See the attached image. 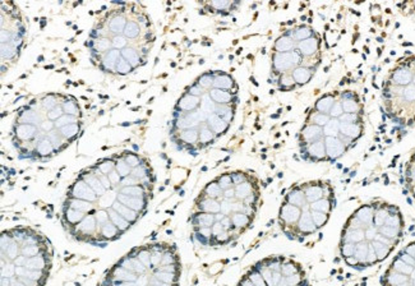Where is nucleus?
<instances>
[{
    "mask_svg": "<svg viewBox=\"0 0 415 286\" xmlns=\"http://www.w3.org/2000/svg\"><path fill=\"white\" fill-rule=\"evenodd\" d=\"M260 206V184L253 174L240 170L221 174L207 183L195 199L190 216L193 237L206 247L228 245L240 237L234 228L236 215L254 219Z\"/></svg>",
    "mask_w": 415,
    "mask_h": 286,
    "instance_id": "nucleus-1",
    "label": "nucleus"
},
{
    "mask_svg": "<svg viewBox=\"0 0 415 286\" xmlns=\"http://www.w3.org/2000/svg\"><path fill=\"white\" fill-rule=\"evenodd\" d=\"M404 235L400 208L385 201L362 204L342 228L340 256L349 267L363 271L385 261Z\"/></svg>",
    "mask_w": 415,
    "mask_h": 286,
    "instance_id": "nucleus-2",
    "label": "nucleus"
},
{
    "mask_svg": "<svg viewBox=\"0 0 415 286\" xmlns=\"http://www.w3.org/2000/svg\"><path fill=\"white\" fill-rule=\"evenodd\" d=\"M1 286H44L51 268V245L43 234L26 226L0 235Z\"/></svg>",
    "mask_w": 415,
    "mask_h": 286,
    "instance_id": "nucleus-3",
    "label": "nucleus"
},
{
    "mask_svg": "<svg viewBox=\"0 0 415 286\" xmlns=\"http://www.w3.org/2000/svg\"><path fill=\"white\" fill-rule=\"evenodd\" d=\"M182 274L174 244L136 247L107 272L101 286H179Z\"/></svg>",
    "mask_w": 415,
    "mask_h": 286,
    "instance_id": "nucleus-4",
    "label": "nucleus"
},
{
    "mask_svg": "<svg viewBox=\"0 0 415 286\" xmlns=\"http://www.w3.org/2000/svg\"><path fill=\"white\" fill-rule=\"evenodd\" d=\"M284 202L295 210V224L286 237L303 240L326 225L336 204L335 191L328 182L312 180L294 186L285 194Z\"/></svg>",
    "mask_w": 415,
    "mask_h": 286,
    "instance_id": "nucleus-5",
    "label": "nucleus"
},
{
    "mask_svg": "<svg viewBox=\"0 0 415 286\" xmlns=\"http://www.w3.org/2000/svg\"><path fill=\"white\" fill-rule=\"evenodd\" d=\"M238 286H309V283L300 263L284 256H274L252 266Z\"/></svg>",
    "mask_w": 415,
    "mask_h": 286,
    "instance_id": "nucleus-6",
    "label": "nucleus"
},
{
    "mask_svg": "<svg viewBox=\"0 0 415 286\" xmlns=\"http://www.w3.org/2000/svg\"><path fill=\"white\" fill-rule=\"evenodd\" d=\"M381 286H415V241L397 253L381 277Z\"/></svg>",
    "mask_w": 415,
    "mask_h": 286,
    "instance_id": "nucleus-7",
    "label": "nucleus"
},
{
    "mask_svg": "<svg viewBox=\"0 0 415 286\" xmlns=\"http://www.w3.org/2000/svg\"><path fill=\"white\" fill-rule=\"evenodd\" d=\"M302 59V55L298 52V50L290 52H274L271 58L272 76H275L277 79L281 74L291 73L296 67H299Z\"/></svg>",
    "mask_w": 415,
    "mask_h": 286,
    "instance_id": "nucleus-8",
    "label": "nucleus"
},
{
    "mask_svg": "<svg viewBox=\"0 0 415 286\" xmlns=\"http://www.w3.org/2000/svg\"><path fill=\"white\" fill-rule=\"evenodd\" d=\"M326 157L328 162H335L349 151V147L340 138L327 137L323 140Z\"/></svg>",
    "mask_w": 415,
    "mask_h": 286,
    "instance_id": "nucleus-9",
    "label": "nucleus"
},
{
    "mask_svg": "<svg viewBox=\"0 0 415 286\" xmlns=\"http://www.w3.org/2000/svg\"><path fill=\"white\" fill-rule=\"evenodd\" d=\"M413 76H414V70L406 67L403 63H399V65L391 72L388 83L397 86V87H408L412 85Z\"/></svg>",
    "mask_w": 415,
    "mask_h": 286,
    "instance_id": "nucleus-10",
    "label": "nucleus"
},
{
    "mask_svg": "<svg viewBox=\"0 0 415 286\" xmlns=\"http://www.w3.org/2000/svg\"><path fill=\"white\" fill-rule=\"evenodd\" d=\"M323 128L315 124H304L299 133V147L311 143L323 141Z\"/></svg>",
    "mask_w": 415,
    "mask_h": 286,
    "instance_id": "nucleus-11",
    "label": "nucleus"
},
{
    "mask_svg": "<svg viewBox=\"0 0 415 286\" xmlns=\"http://www.w3.org/2000/svg\"><path fill=\"white\" fill-rule=\"evenodd\" d=\"M296 50L302 55V58H311L313 55L321 54V39L317 34L302 43H298Z\"/></svg>",
    "mask_w": 415,
    "mask_h": 286,
    "instance_id": "nucleus-12",
    "label": "nucleus"
},
{
    "mask_svg": "<svg viewBox=\"0 0 415 286\" xmlns=\"http://www.w3.org/2000/svg\"><path fill=\"white\" fill-rule=\"evenodd\" d=\"M214 89L225 90V91H230L234 96L238 92V85L235 83L234 78L230 74L224 73V72H215V79H214Z\"/></svg>",
    "mask_w": 415,
    "mask_h": 286,
    "instance_id": "nucleus-13",
    "label": "nucleus"
},
{
    "mask_svg": "<svg viewBox=\"0 0 415 286\" xmlns=\"http://www.w3.org/2000/svg\"><path fill=\"white\" fill-rule=\"evenodd\" d=\"M199 105H201V97H195V96L184 92L182 97L177 101L175 110H179L183 113H190V111L199 109Z\"/></svg>",
    "mask_w": 415,
    "mask_h": 286,
    "instance_id": "nucleus-14",
    "label": "nucleus"
},
{
    "mask_svg": "<svg viewBox=\"0 0 415 286\" xmlns=\"http://www.w3.org/2000/svg\"><path fill=\"white\" fill-rule=\"evenodd\" d=\"M337 96H339V94H335V92L322 95V96L315 102L313 109H315L316 111H318V113L330 115L331 109H332V106L335 105L336 101H337Z\"/></svg>",
    "mask_w": 415,
    "mask_h": 286,
    "instance_id": "nucleus-15",
    "label": "nucleus"
},
{
    "mask_svg": "<svg viewBox=\"0 0 415 286\" xmlns=\"http://www.w3.org/2000/svg\"><path fill=\"white\" fill-rule=\"evenodd\" d=\"M364 132L363 123H340V133L357 142Z\"/></svg>",
    "mask_w": 415,
    "mask_h": 286,
    "instance_id": "nucleus-16",
    "label": "nucleus"
},
{
    "mask_svg": "<svg viewBox=\"0 0 415 286\" xmlns=\"http://www.w3.org/2000/svg\"><path fill=\"white\" fill-rule=\"evenodd\" d=\"M239 3L236 1H229V0H214L206 4V9L211 13H220V14H229L232 9H235Z\"/></svg>",
    "mask_w": 415,
    "mask_h": 286,
    "instance_id": "nucleus-17",
    "label": "nucleus"
},
{
    "mask_svg": "<svg viewBox=\"0 0 415 286\" xmlns=\"http://www.w3.org/2000/svg\"><path fill=\"white\" fill-rule=\"evenodd\" d=\"M206 124H207V127L211 131L216 134L217 138L224 136L230 128L229 123H226L225 120H224L223 118H220L217 114H211V115H208Z\"/></svg>",
    "mask_w": 415,
    "mask_h": 286,
    "instance_id": "nucleus-18",
    "label": "nucleus"
},
{
    "mask_svg": "<svg viewBox=\"0 0 415 286\" xmlns=\"http://www.w3.org/2000/svg\"><path fill=\"white\" fill-rule=\"evenodd\" d=\"M86 46L91 49L92 54H106L113 49V43L109 37H100L96 40H90L89 43H85Z\"/></svg>",
    "mask_w": 415,
    "mask_h": 286,
    "instance_id": "nucleus-19",
    "label": "nucleus"
},
{
    "mask_svg": "<svg viewBox=\"0 0 415 286\" xmlns=\"http://www.w3.org/2000/svg\"><path fill=\"white\" fill-rule=\"evenodd\" d=\"M285 34H286L287 36L293 37L294 41L298 44V43L304 41V40H308V39H311V37H313L316 35V32L313 31V28H312L311 26L300 25V26H296V27L291 28V30H287Z\"/></svg>",
    "mask_w": 415,
    "mask_h": 286,
    "instance_id": "nucleus-20",
    "label": "nucleus"
},
{
    "mask_svg": "<svg viewBox=\"0 0 415 286\" xmlns=\"http://www.w3.org/2000/svg\"><path fill=\"white\" fill-rule=\"evenodd\" d=\"M122 58V51L116 49H111L110 51H107L106 54H104V58L101 59L100 67L105 70V72H115L116 64L119 59Z\"/></svg>",
    "mask_w": 415,
    "mask_h": 286,
    "instance_id": "nucleus-21",
    "label": "nucleus"
},
{
    "mask_svg": "<svg viewBox=\"0 0 415 286\" xmlns=\"http://www.w3.org/2000/svg\"><path fill=\"white\" fill-rule=\"evenodd\" d=\"M44 122V119L37 111L31 109L30 106H26L23 111H21L18 115V124H31L40 127L41 123Z\"/></svg>",
    "mask_w": 415,
    "mask_h": 286,
    "instance_id": "nucleus-22",
    "label": "nucleus"
},
{
    "mask_svg": "<svg viewBox=\"0 0 415 286\" xmlns=\"http://www.w3.org/2000/svg\"><path fill=\"white\" fill-rule=\"evenodd\" d=\"M315 73H316V70L309 69V68H305V67H302V65H299V67H296L295 69L291 72V76H293L296 86L300 87V86H304V85H307V83L311 82L313 76H315Z\"/></svg>",
    "mask_w": 415,
    "mask_h": 286,
    "instance_id": "nucleus-23",
    "label": "nucleus"
},
{
    "mask_svg": "<svg viewBox=\"0 0 415 286\" xmlns=\"http://www.w3.org/2000/svg\"><path fill=\"white\" fill-rule=\"evenodd\" d=\"M208 95L217 105H234V101H236L235 96L230 91H225V90L212 89L208 91Z\"/></svg>",
    "mask_w": 415,
    "mask_h": 286,
    "instance_id": "nucleus-24",
    "label": "nucleus"
},
{
    "mask_svg": "<svg viewBox=\"0 0 415 286\" xmlns=\"http://www.w3.org/2000/svg\"><path fill=\"white\" fill-rule=\"evenodd\" d=\"M296 45L298 44L294 41L293 37L287 36L286 34L281 35L277 37L274 44V52H290L296 50Z\"/></svg>",
    "mask_w": 415,
    "mask_h": 286,
    "instance_id": "nucleus-25",
    "label": "nucleus"
},
{
    "mask_svg": "<svg viewBox=\"0 0 415 286\" xmlns=\"http://www.w3.org/2000/svg\"><path fill=\"white\" fill-rule=\"evenodd\" d=\"M127 23H128V19L125 18V15L119 13V14H115L114 17H111L109 23H107V28H109V32H111L114 36L123 35L125 27H127Z\"/></svg>",
    "mask_w": 415,
    "mask_h": 286,
    "instance_id": "nucleus-26",
    "label": "nucleus"
},
{
    "mask_svg": "<svg viewBox=\"0 0 415 286\" xmlns=\"http://www.w3.org/2000/svg\"><path fill=\"white\" fill-rule=\"evenodd\" d=\"M217 140L216 134L211 131L207 127V124H203L199 128V141H198V151L202 148H206L207 146L212 144Z\"/></svg>",
    "mask_w": 415,
    "mask_h": 286,
    "instance_id": "nucleus-27",
    "label": "nucleus"
},
{
    "mask_svg": "<svg viewBox=\"0 0 415 286\" xmlns=\"http://www.w3.org/2000/svg\"><path fill=\"white\" fill-rule=\"evenodd\" d=\"M341 101L342 109H344V113H350V114H360L363 115V105L360 102L359 96L353 98H344Z\"/></svg>",
    "mask_w": 415,
    "mask_h": 286,
    "instance_id": "nucleus-28",
    "label": "nucleus"
},
{
    "mask_svg": "<svg viewBox=\"0 0 415 286\" xmlns=\"http://www.w3.org/2000/svg\"><path fill=\"white\" fill-rule=\"evenodd\" d=\"M122 58L128 61L129 64L133 67V69L142 65L140 64L142 56H140V54L138 52V50L135 49V48H132V46H128V48H125L124 50H122Z\"/></svg>",
    "mask_w": 415,
    "mask_h": 286,
    "instance_id": "nucleus-29",
    "label": "nucleus"
},
{
    "mask_svg": "<svg viewBox=\"0 0 415 286\" xmlns=\"http://www.w3.org/2000/svg\"><path fill=\"white\" fill-rule=\"evenodd\" d=\"M330 119H331L330 115L318 113V111H316V110L313 109L311 113H308V116H307V119H305V124H315L323 128L324 125L330 122Z\"/></svg>",
    "mask_w": 415,
    "mask_h": 286,
    "instance_id": "nucleus-30",
    "label": "nucleus"
},
{
    "mask_svg": "<svg viewBox=\"0 0 415 286\" xmlns=\"http://www.w3.org/2000/svg\"><path fill=\"white\" fill-rule=\"evenodd\" d=\"M276 85L280 91H293L295 87H298L294 81L291 73H284L281 74L277 79H276Z\"/></svg>",
    "mask_w": 415,
    "mask_h": 286,
    "instance_id": "nucleus-31",
    "label": "nucleus"
},
{
    "mask_svg": "<svg viewBox=\"0 0 415 286\" xmlns=\"http://www.w3.org/2000/svg\"><path fill=\"white\" fill-rule=\"evenodd\" d=\"M78 133H81V124H80V123L65 125V127H63V128L60 129L61 137L64 138V140L69 143L72 142V141L76 140L77 136H78Z\"/></svg>",
    "mask_w": 415,
    "mask_h": 286,
    "instance_id": "nucleus-32",
    "label": "nucleus"
},
{
    "mask_svg": "<svg viewBox=\"0 0 415 286\" xmlns=\"http://www.w3.org/2000/svg\"><path fill=\"white\" fill-rule=\"evenodd\" d=\"M59 97H60V95L56 94L45 95L43 97V100H41V105H43L44 109L49 113L52 109H55V107L60 106V105L63 104V101L59 100Z\"/></svg>",
    "mask_w": 415,
    "mask_h": 286,
    "instance_id": "nucleus-33",
    "label": "nucleus"
},
{
    "mask_svg": "<svg viewBox=\"0 0 415 286\" xmlns=\"http://www.w3.org/2000/svg\"><path fill=\"white\" fill-rule=\"evenodd\" d=\"M324 138H339L340 136V120L339 119H330V122L323 127Z\"/></svg>",
    "mask_w": 415,
    "mask_h": 286,
    "instance_id": "nucleus-34",
    "label": "nucleus"
},
{
    "mask_svg": "<svg viewBox=\"0 0 415 286\" xmlns=\"http://www.w3.org/2000/svg\"><path fill=\"white\" fill-rule=\"evenodd\" d=\"M214 79H215L214 72H206V73L201 74L198 78L195 79V83L201 86L202 89L205 90L206 92H208L214 89Z\"/></svg>",
    "mask_w": 415,
    "mask_h": 286,
    "instance_id": "nucleus-35",
    "label": "nucleus"
},
{
    "mask_svg": "<svg viewBox=\"0 0 415 286\" xmlns=\"http://www.w3.org/2000/svg\"><path fill=\"white\" fill-rule=\"evenodd\" d=\"M216 106H217V104L214 100H212V98H211L208 92H206V94L201 97V105H199V109H201L203 113L207 114V115L215 114V111H216Z\"/></svg>",
    "mask_w": 415,
    "mask_h": 286,
    "instance_id": "nucleus-36",
    "label": "nucleus"
},
{
    "mask_svg": "<svg viewBox=\"0 0 415 286\" xmlns=\"http://www.w3.org/2000/svg\"><path fill=\"white\" fill-rule=\"evenodd\" d=\"M140 31H142V28H140V26L138 25L137 22L128 21V23H127V27H125V30H124V34H123V35H124L127 39L135 40V39H137L138 36H139Z\"/></svg>",
    "mask_w": 415,
    "mask_h": 286,
    "instance_id": "nucleus-37",
    "label": "nucleus"
},
{
    "mask_svg": "<svg viewBox=\"0 0 415 286\" xmlns=\"http://www.w3.org/2000/svg\"><path fill=\"white\" fill-rule=\"evenodd\" d=\"M19 49L14 48L12 44H1V60H13L17 56Z\"/></svg>",
    "mask_w": 415,
    "mask_h": 286,
    "instance_id": "nucleus-38",
    "label": "nucleus"
},
{
    "mask_svg": "<svg viewBox=\"0 0 415 286\" xmlns=\"http://www.w3.org/2000/svg\"><path fill=\"white\" fill-rule=\"evenodd\" d=\"M61 107H63L64 114L77 116V118L80 115V106H78V104H77L74 100H68L67 98V100L61 104Z\"/></svg>",
    "mask_w": 415,
    "mask_h": 286,
    "instance_id": "nucleus-39",
    "label": "nucleus"
},
{
    "mask_svg": "<svg viewBox=\"0 0 415 286\" xmlns=\"http://www.w3.org/2000/svg\"><path fill=\"white\" fill-rule=\"evenodd\" d=\"M321 60H322L321 54L313 55V56H311V58H303L300 65L305 68H309V69L317 70V68L320 67V64H321Z\"/></svg>",
    "mask_w": 415,
    "mask_h": 286,
    "instance_id": "nucleus-40",
    "label": "nucleus"
},
{
    "mask_svg": "<svg viewBox=\"0 0 415 286\" xmlns=\"http://www.w3.org/2000/svg\"><path fill=\"white\" fill-rule=\"evenodd\" d=\"M133 70H135V69H133V67L129 64L128 61L125 60V59L120 58L119 61H118V64H116L115 73L120 74V76H127V74L132 73Z\"/></svg>",
    "mask_w": 415,
    "mask_h": 286,
    "instance_id": "nucleus-41",
    "label": "nucleus"
},
{
    "mask_svg": "<svg viewBox=\"0 0 415 286\" xmlns=\"http://www.w3.org/2000/svg\"><path fill=\"white\" fill-rule=\"evenodd\" d=\"M76 123H78V118H77V116L64 114V115L61 116L60 119H58V120L55 122V129H59V131H60L63 127H65V125L76 124Z\"/></svg>",
    "mask_w": 415,
    "mask_h": 286,
    "instance_id": "nucleus-42",
    "label": "nucleus"
},
{
    "mask_svg": "<svg viewBox=\"0 0 415 286\" xmlns=\"http://www.w3.org/2000/svg\"><path fill=\"white\" fill-rule=\"evenodd\" d=\"M111 43H113V49L116 50H124L125 48H128V39L124 35H116V36L111 37Z\"/></svg>",
    "mask_w": 415,
    "mask_h": 286,
    "instance_id": "nucleus-43",
    "label": "nucleus"
},
{
    "mask_svg": "<svg viewBox=\"0 0 415 286\" xmlns=\"http://www.w3.org/2000/svg\"><path fill=\"white\" fill-rule=\"evenodd\" d=\"M340 123H363V115L360 114L344 113L339 118Z\"/></svg>",
    "mask_w": 415,
    "mask_h": 286,
    "instance_id": "nucleus-44",
    "label": "nucleus"
},
{
    "mask_svg": "<svg viewBox=\"0 0 415 286\" xmlns=\"http://www.w3.org/2000/svg\"><path fill=\"white\" fill-rule=\"evenodd\" d=\"M401 98H403L405 102H409V104L415 102V86L409 85L408 87H405V89H404L403 97Z\"/></svg>",
    "mask_w": 415,
    "mask_h": 286,
    "instance_id": "nucleus-45",
    "label": "nucleus"
},
{
    "mask_svg": "<svg viewBox=\"0 0 415 286\" xmlns=\"http://www.w3.org/2000/svg\"><path fill=\"white\" fill-rule=\"evenodd\" d=\"M185 94H189L192 95V96H195V97H202L203 95L206 94V91L203 89H202L201 86L197 85V83H193V85L188 86L185 89Z\"/></svg>",
    "mask_w": 415,
    "mask_h": 286,
    "instance_id": "nucleus-46",
    "label": "nucleus"
},
{
    "mask_svg": "<svg viewBox=\"0 0 415 286\" xmlns=\"http://www.w3.org/2000/svg\"><path fill=\"white\" fill-rule=\"evenodd\" d=\"M342 114H344L342 104H341V101H339V98H337V101H336L335 105H333L332 109H331V111H330V118L339 119Z\"/></svg>",
    "mask_w": 415,
    "mask_h": 286,
    "instance_id": "nucleus-47",
    "label": "nucleus"
},
{
    "mask_svg": "<svg viewBox=\"0 0 415 286\" xmlns=\"http://www.w3.org/2000/svg\"><path fill=\"white\" fill-rule=\"evenodd\" d=\"M40 131L45 134H49L50 132L55 131V122H52L50 119H45L43 123L40 124Z\"/></svg>",
    "mask_w": 415,
    "mask_h": 286,
    "instance_id": "nucleus-48",
    "label": "nucleus"
},
{
    "mask_svg": "<svg viewBox=\"0 0 415 286\" xmlns=\"http://www.w3.org/2000/svg\"><path fill=\"white\" fill-rule=\"evenodd\" d=\"M63 115H64V111H63V107H61L60 105V106L55 107V109H52L51 111L47 113V119H50L52 122H56V120L60 119Z\"/></svg>",
    "mask_w": 415,
    "mask_h": 286,
    "instance_id": "nucleus-49",
    "label": "nucleus"
},
{
    "mask_svg": "<svg viewBox=\"0 0 415 286\" xmlns=\"http://www.w3.org/2000/svg\"><path fill=\"white\" fill-rule=\"evenodd\" d=\"M13 35H14V31L1 28V44H10L13 40Z\"/></svg>",
    "mask_w": 415,
    "mask_h": 286,
    "instance_id": "nucleus-50",
    "label": "nucleus"
},
{
    "mask_svg": "<svg viewBox=\"0 0 415 286\" xmlns=\"http://www.w3.org/2000/svg\"><path fill=\"white\" fill-rule=\"evenodd\" d=\"M137 23L140 26V28L148 27V26H150V21H148V18H147V15H144V14H138Z\"/></svg>",
    "mask_w": 415,
    "mask_h": 286,
    "instance_id": "nucleus-51",
    "label": "nucleus"
},
{
    "mask_svg": "<svg viewBox=\"0 0 415 286\" xmlns=\"http://www.w3.org/2000/svg\"><path fill=\"white\" fill-rule=\"evenodd\" d=\"M45 25H46V19L45 18H43V22H41V27H45Z\"/></svg>",
    "mask_w": 415,
    "mask_h": 286,
    "instance_id": "nucleus-52",
    "label": "nucleus"
},
{
    "mask_svg": "<svg viewBox=\"0 0 415 286\" xmlns=\"http://www.w3.org/2000/svg\"><path fill=\"white\" fill-rule=\"evenodd\" d=\"M122 125H123V127H128V125H131V123H128V122H124V123H123V124H122Z\"/></svg>",
    "mask_w": 415,
    "mask_h": 286,
    "instance_id": "nucleus-53",
    "label": "nucleus"
},
{
    "mask_svg": "<svg viewBox=\"0 0 415 286\" xmlns=\"http://www.w3.org/2000/svg\"><path fill=\"white\" fill-rule=\"evenodd\" d=\"M52 68H54V65H46L45 69H52Z\"/></svg>",
    "mask_w": 415,
    "mask_h": 286,
    "instance_id": "nucleus-54",
    "label": "nucleus"
},
{
    "mask_svg": "<svg viewBox=\"0 0 415 286\" xmlns=\"http://www.w3.org/2000/svg\"><path fill=\"white\" fill-rule=\"evenodd\" d=\"M37 60H39V61H43V60H44V56H43V55H40V56H39V58H37Z\"/></svg>",
    "mask_w": 415,
    "mask_h": 286,
    "instance_id": "nucleus-55",
    "label": "nucleus"
},
{
    "mask_svg": "<svg viewBox=\"0 0 415 286\" xmlns=\"http://www.w3.org/2000/svg\"><path fill=\"white\" fill-rule=\"evenodd\" d=\"M65 85H67V86H68V85H73V82H72V81H70V79H68L67 83H65Z\"/></svg>",
    "mask_w": 415,
    "mask_h": 286,
    "instance_id": "nucleus-56",
    "label": "nucleus"
},
{
    "mask_svg": "<svg viewBox=\"0 0 415 286\" xmlns=\"http://www.w3.org/2000/svg\"><path fill=\"white\" fill-rule=\"evenodd\" d=\"M35 104H36V100H32L30 102V106H32V105H35Z\"/></svg>",
    "mask_w": 415,
    "mask_h": 286,
    "instance_id": "nucleus-57",
    "label": "nucleus"
},
{
    "mask_svg": "<svg viewBox=\"0 0 415 286\" xmlns=\"http://www.w3.org/2000/svg\"><path fill=\"white\" fill-rule=\"evenodd\" d=\"M412 85L415 86V72H414V76H413V82H412Z\"/></svg>",
    "mask_w": 415,
    "mask_h": 286,
    "instance_id": "nucleus-58",
    "label": "nucleus"
},
{
    "mask_svg": "<svg viewBox=\"0 0 415 286\" xmlns=\"http://www.w3.org/2000/svg\"><path fill=\"white\" fill-rule=\"evenodd\" d=\"M26 77H27V74H22V76H21V77H19V78H21V79H23V78H26Z\"/></svg>",
    "mask_w": 415,
    "mask_h": 286,
    "instance_id": "nucleus-59",
    "label": "nucleus"
},
{
    "mask_svg": "<svg viewBox=\"0 0 415 286\" xmlns=\"http://www.w3.org/2000/svg\"><path fill=\"white\" fill-rule=\"evenodd\" d=\"M153 100H155V97H151V98H150V100H148V104H151V102H152V101H153Z\"/></svg>",
    "mask_w": 415,
    "mask_h": 286,
    "instance_id": "nucleus-60",
    "label": "nucleus"
},
{
    "mask_svg": "<svg viewBox=\"0 0 415 286\" xmlns=\"http://www.w3.org/2000/svg\"><path fill=\"white\" fill-rule=\"evenodd\" d=\"M139 109H140V107H133L132 110H133V111H137V110H139Z\"/></svg>",
    "mask_w": 415,
    "mask_h": 286,
    "instance_id": "nucleus-61",
    "label": "nucleus"
},
{
    "mask_svg": "<svg viewBox=\"0 0 415 286\" xmlns=\"http://www.w3.org/2000/svg\"><path fill=\"white\" fill-rule=\"evenodd\" d=\"M412 5H413V6H414V10H415V1H413V3H412Z\"/></svg>",
    "mask_w": 415,
    "mask_h": 286,
    "instance_id": "nucleus-62",
    "label": "nucleus"
}]
</instances>
